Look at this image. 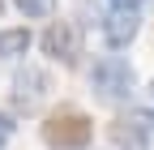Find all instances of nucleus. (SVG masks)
Here are the masks:
<instances>
[{
	"label": "nucleus",
	"instance_id": "nucleus-4",
	"mask_svg": "<svg viewBox=\"0 0 154 150\" xmlns=\"http://www.w3.org/2000/svg\"><path fill=\"white\" fill-rule=\"evenodd\" d=\"M47 95H51V77L38 64H26V69L13 73V103L22 111H38L47 103Z\"/></svg>",
	"mask_w": 154,
	"mask_h": 150
},
{
	"label": "nucleus",
	"instance_id": "nucleus-8",
	"mask_svg": "<svg viewBox=\"0 0 154 150\" xmlns=\"http://www.w3.org/2000/svg\"><path fill=\"white\" fill-rule=\"evenodd\" d=\"M13 9L26 13V17H51L56 13V0H13Z\"/></svg>",
	"mask_w": 154,
	"mask_h": 150
},
{
	"label": "nucleus",
	"instance_id": "nucleus-2",
	"mask_svg": "<svg viewBox=\"0 0 154 150\" xmlns=\"http://www.w3.org/2000/svg\"><path fill=\"white\" fill-rule=\"evenodd\" d=\"M90 90L103 103H128L133 90H137V73H133V64L120 60V56H103V60H94V69H90Z\"/></svg>",
	"mask_w": 154,
	"mask_h": 150
},
{
	"label": "nucleus",
	"instance_id": "nucleus-6",
	"mask_svg": "<svg viewBox=\"0 0 154 150\" xmlns=\"http://www.w3.org/2000/svg\"><path fill=\"white\" fill-rule=\"evenodd\" d=\"M141 9H111L103 17V39L107 47H128L133 39H137V30H141Z\"/></svg>",
	"mask_w": 154,
	"mask_h": 150
},
{
	"label": "nucleus",
	"instance_id": "nucleus-7",
	"mask_svg": "<svg viewBox=\"0 0 154 150\" xmlns=\"http://www.w3.org/2000/svg\"><path fill=\"white\" fill-rule=\"evenodd\" d=\"M30 52V30L26 26H13V30H0V60H17V56Z\"/></svg>",
	"mask_w": 154,
	"mask_h": 150
},
{
	"label": "nucleus",
	"instance_id": "nucleus-1",
	"mask_svg": "<svg viewBox=\"0 0 154 150\" xmlns=\"http://www.w3.org/2000/svg\"><path fill=\"white\" fill-rule=\"evenodd\" d=\"M43 142H47V150H90L94 120L82 107H60L43 120Z\"/></svg>",
	"mask_w": 154,
	"mask_h": 150
},
{
	"label": "nucleus",
	"instance_id": "nucleus-9",
	"mask_svg": "<svg viewBox=\"0 0 154 150\" xmlns=\"http://www.w3.org/2000/svg\"><path fill=\"white\" fill-rule=\"evenodd\" d=\"M13 137V124H9V116H5V111H0V150H5V142Z\"/></svg>",
	"mask_w": 154,
	"mask_h": 150
},
{
	"label": "nucleus",
	"instance_id": "nucleus-10",
	"mask_svg": "<svg viewBox=\"0 0 154 150\" xmlns=\"http://www.w3.org/2000/svg\"><path fill=\"white\" fill-rule=\"evenodd\" d=\"M107 5H111V9H141L146 0H107Z\"/></svg>",
	"mask_w": 154,
	"mask_h": 150
},
{
	"label": "nucleus",
	"instance_id": "nucleus-3",
	"mask_svg": "<svg viewBox=\"0 0 154 150\" xmlns=\"http://www.w3.org/2000/svg\"><path fill=\"white\" fill-rule=\"evenodd\" d=\"M111 142H116V150H150V142H154V111L141 107V111H128V116H116L111 120Z\"/></svg>",
	"mask_w": 154,
	"mask_h": 150
},
{
	"label": "nucleus",
	"instance_id": "nucleus-5",
	"mask_svg": "<svg viewBox=\"0 0 154 150\" xmlns=\"http://www.w3.org/2000/svg\"><path fill=\"white\" fill-rule=\"evenodd\" d=\"M43 52L51 56L56 64L73 69L77 60H82V30H77L73 22H51L43 30Z\"/></svg>",
	"mask_w": 154,
	"mask_h": 150
}]
</instances>
